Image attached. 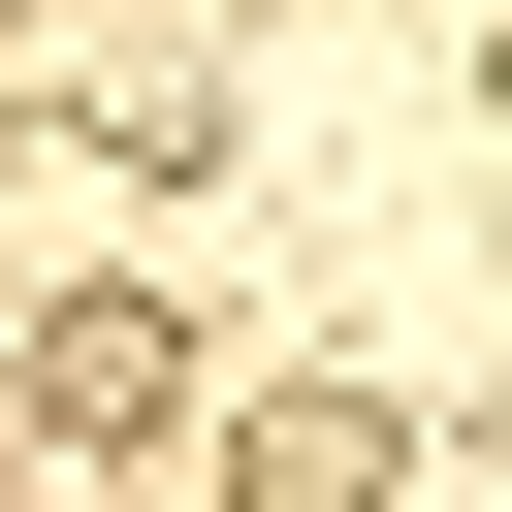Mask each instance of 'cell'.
<instances>
[{
	"mask_svg": "<svg viewBox=\"0 0 512 512\" xmlns=\"http://www.w3.org/2000/svg\"><path fill=\"white\" fill-rule=\"evenodd\" d=\"M224 512H384V416H352V384H256V416H224Z\"/></svg>",
	"mask_w": 512,
	"mask_h": 512,
	"instance_id": "cell-2",
	"label": "cell"
},
{
	"mask_svg": "<svg viewBox=\"0 0 512 512\" xmlns=\"http://www.w3.org/2000/svg\"><path fill=\"white\" fill-rule=\"evenodd\" d=\"M160 384H192V320H160V288H64V320H32V416H64V448H128Z\"/></svg>",
	"mask_w": 512,
	"mask_h": 512,
	"instance_id": "cell-1",
	"label": "cell"
}]
</instances>
